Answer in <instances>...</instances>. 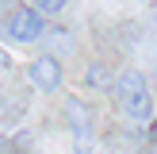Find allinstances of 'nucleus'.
Segmentation results:
<instances>
[{"label": "nucleus", "instance_id": "39448f33", "mask_svg": "<svg viewBox=\"0 0 157 154\" xmlns=\"http://www.w3.org/2000/svg\"><path fill=\"white\" fill-rule=\"evenodd\" d=\"M65 4H69V0H35V8H38L42 15H61Z\"/></svg>", "mask_w": 157, "mask_h": 154}, {"label": "nucleus", "instance_id": "f03ea898", "mask_svg": "<svg viewBox=\"0 0 157 154\" xmlns=\"http://www.w3.org/2000/svg\"><path fill=\"white\" fill-rule=\"evenodd\" d=\"M42 35H46V15L35 4L31 8H15L8 15V38H15V43H38Z\"/></svg>", "mask_w": 157, "mask_h": 154}, {"label": "nucleus", "instance_id": "423d86ee", "mask_svg": "<svg viewBox=\"0 0 157 154\" xmlns=\"http://www.w3.org/2000/svg\"><path fill=\"white\" fill-rule=\"evenodd\" d=\"M84 85H88V89H104V85H107L104 66H92V69H88V77H84Z\"/></svg>", "mask_w": 157, "mask_h": 154}, {"label": "nucleus", "instance_id": "0eeeda50", "mask_svg": "<svg viewBox=\"0 0 157 154\" xmlns=\"http://www.w3.org/2000/svg\"><path fill=\"white\" fill-rule=\"evenodd\" d=\"M4 66H8V54H4V50H0V69H4Z\"/></svg>", "mask_w": 157, "mask_h": 154}, {"label": "nucleus", "instance_id": "6e6552de", "mask_svg": "<svg viewBox=\"0 0 157 154\" xmlns=\"http://www.w3.org/2000/svg\"><path fill=\"white\" fill-rule=\"evenodd\" d=\"M0 154H8V146H4V150H0Z\"/></svg>", "mask_w": 157, "mask_h": 154}, {"label": "nucleus", "instance_id": "7ed1b4c3", "mask_svg": "<svg viewBox=\"0 0 157 154\" xmlns=\"http://www.w3.org/2000/svg\"><path fill=\"white\" fill-rule=\"evenodd\" d=\"M27 77H31V85H35L38 92H58L61 89V62L54 58V54H42V58H35L31 62V69H27Z\"/></svg>", "mask_w": 157, "mask_h": 154}, {"label": "nucleus", "instance_id": "f257e3e1", "mask_svg": "<svg viewBox=\"0 0 157 154\" xmlns=\"http://www.w3.org/2000/svg\"><path fill=\"white\" fill-rule=\"evenodd\" d=\"M111 92H115V104H119V112L127 120H134V123L153 120V96H150V85H146V77L138 69H123L115 77Z\"/></svg>", "mask_w": 157, "mask_h": 154}, {"label": "nucleus", "instance_id": "20e7f679", "mask_svg": "<svg viewBox=\"0 0 157 154\" xmlns=\"http://www.w3.org/2000/svg\"><path fill=\"white\" fill-rule=\"evenodd\" d=\"M65 116H69V127H73V135H77V154H88V139H92V116H88V108H84L81 100H69Z\"/></svg>", "mask_w": 157, "mask_h": 154}]
</instances>
